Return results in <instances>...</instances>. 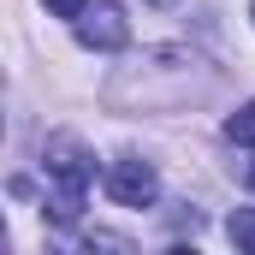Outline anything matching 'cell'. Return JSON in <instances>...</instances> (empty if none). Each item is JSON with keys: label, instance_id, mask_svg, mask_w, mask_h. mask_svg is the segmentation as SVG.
Returning a JSON list of instances; mask_svg holds the SVG:
<instances>
[{"label": "cell", "instance_id": "cell-7", "mask_svg": "<svg viewBox=\"0 0 255 255\" xmlns=\"http://www.w3.org/2000/svg\"><path fill=\"white\" fill-rule=\"evenodd\" d=\"M83 250H130V244H125V238H113V232H89Z\"/></svg>", "mask_w": 255, "mask_h": 255}, {"label": "cell", "instance_id": "cell-6", "mask_svg": "<svg viewBox=\"0 0 255 255\" xmlns=\"http://www.w3.org/2000/svg\"><path fill=\"white\" fill-rule=\"evenodd\" d=\"M42 6H48L54 18H71V24H77V18L89 12V0H42Z\"/></svg>", "mask_w": 255, "mask_h": 255}, {"label": "cell", "instance_id": "cell-9", "mask_svg": "<svg viewBox=\"0 0 255 255\" xmlns=\"http://www.w3.org/2000/svg\"><path fill=\"white\" fill-rule=\"evenodd\" d=\"M250 18H255V0H250Z\"/></svg>", "mask_w": 255, "mask_h": 255}, {"label": "cell", "instance_id": "cell-5", "mask_svg": "<svg viewBox=\"0 0 255 255\" xmlns=\"http://www.w3.org/2000/svg\"><path fill=\"white\" fill-rule=\"evenodd\" d=\"M226 238H232L238 250H255V208H238V214L226 220Z\"/></svg>", "mask_w": 255, "mask_h": 255}, {"label": "cell", "instance_id": "cell-2", "mask_svg": "<svg viewBox=\"0 0 255 255\" xmlns=\"http://www.w3.org/2000/svg\"><path fill=\"white\" fill-rule=\"evenodd\" d=\"M107 196L119 202V208H154V196H160V178H154V166L148 160H136V154H119V160H107Z\"/></svg>", "mask_w": 255, "mask_h": 255}, {"label": "cell", "instance_id": "cell-8", "mask_svg": "<svg viewBox=\"0 0 255 255\" xmlns=\"http://www.w3.org/2000/svg\"><path fill=\"white\" fill-rule=\"evenodd\" d=\"M250 190H255V166H250Z\"/></svg>", "mask_w": 255, "mask_h": 255}, {"label": "cell", "instance_id": "cell-1", "mask_svg": "<svg viewBox=\"0 0 255 255\" xmlns=\"http://www.w3.org/2000/svg\"><path fill=\"white\" fill-rule=\"evenodd\" d=\"M42 172H48V220L54 226H77L83 214V196H89V178H95V160L77 136H48L42 148Z\"/></svg>", "mask_w": 255, "mask_h": 255}, {"label": "cell", "instance_id": "cell-4", "mask_svg": "<svg viewBox=\"0 0 255 255\" xmlns=\"http://www.w3.org/2000/svg\"><path fill=\"white\" fill-rule=\"evenodd\" d=\"M226 142H238V148H255V101H250V107H238V113L226 119Z\"/></svg>", "mask_w": 255, "mask_h": 255}, {"label": "cell", "instance_id": "cell-3", "mask_svg": "<svg viewBox=\"0 0 255 255\" xmlns=\"http://www.w3.org/2000/svg\"><path fill=\"white\" fill-rule=\"evenodd\" d=\"M77 42H83V48H95V54H113V48H125V42H130L125 6H119V0H95V6L77 18Z\"/></svg>", "mask_w": 255, "mask_h": 255}]
</instances>
